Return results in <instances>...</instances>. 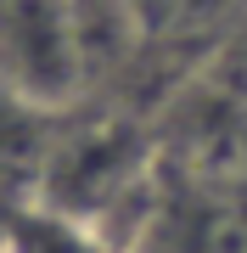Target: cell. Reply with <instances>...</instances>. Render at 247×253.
Listing matches in <instances>:
<instances>
[{
  "label": "cell",
  "mask_w": 247,
  "mask_h": 253,
  "mask_svg": "<svg viewBox=\"0 0 247 253\" xmlns=\"http://www.w3.org/2000/svg\"><path fill=\"white\" fill-rule=\"evenodd\" d=\"M6 84L28 101H68L84 68L73 0H0Z\"/></svg>",
  "instance_id": "6da1fadb"
}]
</instances>
